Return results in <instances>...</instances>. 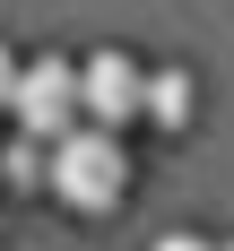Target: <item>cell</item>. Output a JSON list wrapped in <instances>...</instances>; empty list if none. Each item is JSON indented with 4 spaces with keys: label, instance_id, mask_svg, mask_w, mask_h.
<instances>
[{
    "label": "cell",
    "instance_id": "obj_1",
    "mask_svg": "<svg viewBox=\"0 0 234 251\" xmlns=\"http://www.w3.org/2000/svg\"><path fill=\"white\" fill-rule=\"evenodd\" d=\"M122 191H130V148L113 139V130L78 122L70 139L52 148V200H61V208H78V217H113Z\"/></svg>",
    "mask_w": 234,
    "mask_h": 251
},
{
    "label": "cell",
    "instance_id": "obj_2",
    "mask_svg": "<svg viewBox=\"0 0 234 251\" xmlns=\"http://www.w3.org/2000/svg\"><path fill=\"white\" fill-rule=\"evenodd\" d=\"M9 122H18V139H44V148H61V139L87 122V113H78V61L70 52H35V61H26Z\"/></svg>",
    "mask_w": 234,
    "mask_h": 251
},
{
    "label": "cell",
    "instance_id": "obj_3",
    "mask_svg": "<svg viewBox=\"0 0 234 251\" xmlns=\"http://www.w3.org/2000/svg\"><path fill=\"white\" fill-rule=\"evenodd\" d=\"M78 113L96 130H130V122H148V70L130 61L122 44H104L78 61Z\"/></svg>",
    "mask_w": 234,
    "mask_h": 251
},
{
    "label": "cell",
    "instance_id": "obj_4",
    "mask_svg": "<svg viewBox=\"0 0 234 251\" xmlns=\"http://www.w3.org/2000/svg\"><path fill=\"white\" fill-rule=\"evenodd\" d=\"M148 122L156 130H182V122H191V70H148Z\"/></svg>",
    "mask_w": 234,
    "mask_h": 251
},
{
    "label": "cell",
    "instance_id": "obj_5",
    "mask_svg": "<svg viewBox=\"0 0 234 251\" xmlns=\"http://www.w3.org/2000/svg\"><path fill=\"white\" fill-rule=\"evenodd\" d=\"M0 174L18 182V191H35V182H52V148L44 139H9V148H0Z\"/></svg>",
    "mask_w": 234,
    "mask_h": 251
},
{
    "label": "cell",
    "instance_id": "obj_6",
    "mask_svg": "<svg viewBox=\"0 0 234 251\" xmlns=\"http://www.w3.org/2000/svg\"><path fill=\"white\" fill-rule=\"evenodd\" d=\"M18 78H26V61H18V52H9V44H0V113L18 104Z\"/></svg>",
    "mask_w": 234,
    "mask_h": 251
},
{
    "label": "cell",
    "instance_id": "obj_7",
    "mask_svg": "<svg viewBox=\"0 0 234 251\" xmlns=\"http://www.w3.org/2000/svg\"><path fill=\"white\" fill-rule=\"evenodd\" d=\"M156 251H217V243H208V234H165Z\"/></svg>",
    "mask_w": 234,
    "mask_h": 251
}]
</instances>
